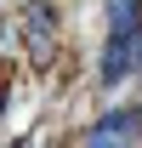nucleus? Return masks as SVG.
<instances>
[{"instance_id":"1","label":"nucleus","mask_w":142,"mask_h":148,"mask_svg":"<svg viewBox=\"0 0 142 148\" xmlns=\"http://www.w3.org/2000/svg\"><path fill=\"white\" fill-rule=\"evenodd\" d=\"M137 114L131 108H119V114H102V125H91L85 131V143H131V137H137Z\"/></svg>"},{"instance_id":"2","label":"nucleus","mask_w":142,"mask_h":148,"mask_svg":"<svg viewBox=\"0 0 142 148\" xmlns=\"http://www.w3.org/2000/svg\"><path fill=\"white\" fill-rule=\"evenodd\" d=\"M29 23H34V57H51V34H57L51 0H29Z\"/></svg>"},{"instance_id":"3","label":"nucleus","mask_w":142,"mask_h":148,"mask_svg":"<svg viewBox=\"0 0 142 148\" xmlns=\"http://www.w3.org/2000/svg\"><path fill=\"white\" fill-rule=\"evenodd\" d=\"M85 148H131V143H85Z\"/></svg>"}]
</instances>
